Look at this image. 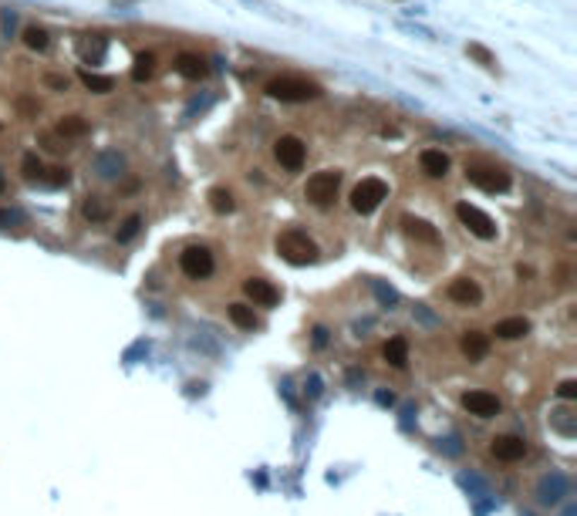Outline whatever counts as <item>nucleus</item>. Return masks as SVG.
Segmentation results:
<instances>
[{"label": "nucleus", "mask_w": 577, "mask_h": 516, "mask_svg": "<svg viewBox=\"0 0 577 516\" xmlns=\"http://www.w3.org/2000/svg\"><path fill=\"white\" fill-rule=\"evenodd\" d=\"M24 44L30 47V51H47V44H51V37H47V30L44 28H24Z\"/></svg>", "instance_id": "25"}, {"label": "nucleus", "mask_w": 577, "mask_h": 516, "mask_svg": "<svg viewBox=\"0 0 577 516\" xmlns=\"http://www.w3.org/2000/svg\"><path fill=\"white\" fill-rule=\"evenodd\" d=\"M466 54H470V58H476L483 68H489V71L496 68V54H489L483 44H466Z\"/></svg>", "instance_id": "28"}, {"label": "nucleus", "mask_w": 577, "mask_h": 516, "mask_svg": "<svg viewBox=\"0 0 577 516\" xmlns=\"http://www.w3.org/2000/svg\"><path fill=\"white\" fill-rule=\"evenodd\" d=\"M41 182L58 189V186H68V182H71V172H68L64 166H51V169H44V172H41Z\"/></svg>", "instance_id": "27"}, {"label": "nucleus", "mask_w": 577, "mask_h": 516, "mask_svg": "<svg viewBox=\"0 0 577 516\" xmlns=\"http://www.w3.org/2000/svg\"><path fill=\"white\" fill-rule=\"evenodd\" d=\"M81 85L88 91H95V95H108V91L115 88V78L95 75V71H81Z\"/></svg>", "instance_id": "22"}, {"label": "nucleus", "mask_w": 577, "mask_h": 516, "mask_svg": "<svg viewBox=\"0 0 577 516\" xmlns=\"http://www.w3.org/2000/svg\"><path fill=\"white\" fill-rule=\"evenodd\" d=\"M138 227H142V216H138V212H132V216H129V220L121 223V229H119V240H121V243H125V240H132V236H136V233H138Z\"/></svg>", "instance_id": "29"}, {"label": "nucleus", "mask_w": 577, "mask_h": 516, "mask_svg": "<svg viewBox=\"0 0 577 516\" xmlns=\"http://www.w3.org/2000/svg\"><path fill=\"white\" fill-rule=\"evenodd\" d=\"M81 212H85V220H91V223H102V220H108V206L98 196L85 199V203H81Z\"/></svg>", "instance_id": "24"}, {"label": "nucleus", "mask_w": 577, "mask_h": 516, "mask_svg": "<svg viewBox=\"0 0 577 516\" xmlns=\"http://www.w3.org/2000/svg\"><path fill=\"white\" fill-rule=\"evenodd\" d=\"M456 216H459V223L470 229L472 236H480V240H493V236H496V223H493V216H486L480 206H472V203H459V206H456Z\"/></svg>", "instance_id": "6"}, {"label": "nucleus", "mask_w": 577, "mask_h": 516, "mask_svg": "<svg viewBox=\"0 0 577 516\" xmlns=\"http://www.w3.org/2000/svg\"><path fill=\"white\" fill-rule=\"evenodd\" d=\"M338 186H341V172L334 169H324V172H314L307 186H304V196L311 199L314 206H331L334 196H338Z\"/></svg>", "instance_id": "5"}, {"label": "nucleus", "mask_w": 577, "mask_h": 516, "mask_svg": "<svg viewBox=\"0 0 577 516\" xmlns=\"http://www.w3.org/2000/svg\"><path fill=\"white\" fill-rule=\"evenodd\" d=\"M419 166H422V172L429 179H442V176L449 172V155L442 149H425L422 155H419Z\"/></svg>", "instance_id": "14"}, {"label": "nucleus", "mask_w": 577, "mask_h": 516, "mask_svg": "<svg viewBox=\"0 0 577 516\" xmlns=\"http://www.w3.org/2000/svg\"><path fill=\"white\" fill-rule=\"evenodd\" d=\"M381 199H388V182L379 179V176H368L351 189V210L368 216V212H375L381 206Z\"/></svg>", "instance_id": "4"}, {"label": "nucleus", "mask_w": 577, "mask_h": 516, "mask_svg": "<svg viewBox=\"0 0 577 516\" xmlns=\"http://www.w3.org/2000/svg\"><path fill=\"white\" fill-rule=\"evenodd\" d=\"M44 85H47V88L64 91V88H68V78H64V75H47V78H44Z\"/></svg>", "instance_id": "32"}, {"label": "nucleus", "mask_w": 577, "mask_h": 516, "mask_svg": "<svg viewBox=\"0 0 577 516\" xmlns=\"http://www.w3.org/2000/svg\"><path fill=\"white\" fill-rule=\"evenodd\" d=\"M179 270L189 280H206L213 273V253L206 246H186L179 253Z\"/></svg>", "instance_id": "7"}, {"label": "nucleus", "mask_w": 577, "mask_h": 516, "mask_svg": "<svg viewBox=\"0 0 577 516\" xmlns=\"http://www.w3.org/2000/svg\"><path fill=\"white\" fill-rule=\"evenodd\" d=\"M493 455L503 459V462H516V459L527 455V442L520 436H500V439H493Z\"/></svg>", "instance_id": "12"}, {"label": "nucleus", "mask_w": 577, "mask_h": 516, "mask_svg": "<svg viewBox=\"0 0 577 516\" xmlns=\"http://www.w3.org/2000/svg\"><path fill=\"white\" fill-rule=\"evenodd\" d=\"M273 155L287 172H297L304 166V159H307V145L297 136H280L273 142Z\"/></svg>", "instance_id": "8"}, {"label": "nucleus", "mask_w": 577, "mask_h": 516, "mask_svg": "<svg viewBox=\"0 0 577 516\" xmlns=\"http://www.w3.org/2000/svg\"><path fill=\"white\" fill-rule=\"evenodd\" d=\"M277 253L287 263H294V267H304V263L318 260V243L311 240L307 233H301V229H284L277 236Z\"/></svg>", "instance_id": "2"}, {"label": "nucleus", "mask_w": 577, "mask_h": 516, "mask_svg": "<svg viewBox=\"0 0 577 516\" xmlns=\"http://www.w3.org/2000/svg\"><path fill=\"white\" fill-rule=\"evenodd\" d=\"M102 54H105V41H102V37L95 41V47H91V41H85V44H81V58H85V61H98Z\"/></svg>", "instance_id": "30"}, {"label": "nucleus", "mask_w": 577, "mask_h": 516, "mask_svg": "<svg viewBox=\"0 0 577 516\" xmlns=\"http://www.w3.org/2000/svg\"><path fill=\"white\" fill-rule=\"evenodd\" d=\"M402 227H405V233H409V236H415V240H422V243H439V233H436V227H432V223H425V220H419V216H402Z\"/></svg>", "instance_id": "15"}, {"label": "nucleus", "mask_w": 577, "mask_h": 516, "mask_svg": "<svg viewBox=\"0 0 577 516\" xmlns=\"http://www.w3.org/2000/svg\"><path fill=\"white\" fill-rule=\"evenodd\" d=\"M41 172H44V162L37 159V152H28V155L20 159V176L34 182V179H41Z\"/></svg>", "instance_id": "26"}, {"label": "nucleus", "mask_w": 577, "mask_h": 516, "mask_svg": "<svg viewBox=\"0 0 577 516\" xmlns=\"http://www.w3.org/2000/svg\"><path fill=\"white\" fill-rule=\"evenodd\" d=\"M88 119H81V115H64V119L58 121V136L61 138H81V136H88Z\"/></svg>", "instance_id": "20"}, {"label": "nucleus", "mask_w": 577, "mask_h": 516, "mask_svg": "<svg viewBox=\"0 0 577 516\" xmlns=\"http://www.w3.org/2000/svg\"><path fill=\"white\" fill-rule=\"evenodd\" d=\"M466 179L483 193H506L510 189V172L496 162H466Z\"/></svg>", "instance_id": "3"}, {"label": "nucleus", "mask_w": 577, "mask_h": 516, "mask_svg": "<svg viewBox=\"0 0 577 516\" xmlns=\"http://www.w3.org/2000/svg\"><path fill=\"white\" fill-rule=\"evenodd\" d=\"M463 405H466V412L470 415H476V419H493V415H500V398L496 395H489V392H466L463 395Z\"/></svg>", "instance_id": "9"}, {"label": "nucleus", "mask_w": 577, "mask_h": 516, "mask_svg": "<svg viewBox=\"0 0 577 516\" xmlns=\"http://www.w3.org/2000/svg\"><path fill=\"white\" fill-rule=\"evenodd\" d=\"M263 91H267L270 98H277V102H287V105H297V102H314V98H321V85H318V81L301 78V75L270 78Z\"/></svg>", "instance_id": "1"}, {"label": "nucleus", "mask_w": 577, "mask_h": 516, "mask_svg": "<svg viewBox=\"0 0 577 516\" xmlns=\"http://www.w3.org/2000/svg\"><path fill=\"white\" fill-rule=\"evenodd\" d=\"M152 75H155V54H149V51H145V54H138L136 64H132V81H138V85H142V81H149Z\"/></svg>", "instance_id": "23"}, {"label": "nucleus", "mask_w": 577, "mask_h": 516, "mask_svg": "<svg viewBox=\"0 0 577 516\" xmlns=\"http://www.w3.org/2000/svg\"><path fill=\"white\" fill-rule=\"evenodd\" d=\"M496 337H503V341H516V337H527L530 334V320L527 318H506L496 324Z\"/></svg>", "instance_id": "17"}, {"label": "nucleus", "mask_w": 577, "mask_h": 516, "mask_svg": "<svg viewBox=\"0 0 577 516\" xmlns=\"http://www.w3.org/2000/svg\"><path fill=\"white\" fill-rule=\"evenodd\" d=\"M449 301L459 304V307H476V304L483 301V290H480V284H476V280H470V277H459V280H453V284H449Z\"/></svg>", "instance_id": "11"}, {"label": "nucleus", "mask_w": 577, "mask_h": 516, "mask_svg": "<svg viewBox=\"0 0 577 516\" xmlns=\"http://www.w3.org/2000/svg\"><path fill=\"white\" fill-rule=\"evenodd\" d=\"M176 71L182 78H189V81H203V78L210 75V64L199 58V54H193V51H182L179 58H176Z\"/></svg>", "instance_id": "13"}, {"label": "nucleus", "mask_w": 577, "mask_h": 516, "mask_svg": "<svg viewBox=\"0 0 577 516\" xmlns=\"http://www.w3.org/2000/svg\"><path fill=\"white\" fill-rule=\"evenodd\" d=\"M0 193H4V176H0Z\"/></svg>", "instance_id": "33"}, {"label": "nucleus", "mask_w": 577, "mask_h": 516, "mask_svg": "<svg viewBox=\"0 0 577 516\" xmlns=\"http://www.w3.org/2000/svg\"><path fill=\"white\" fill-rule=\"evenodd\" d=\"M463 354L470 358V361H480V358H486V351H489V337L480 331H470V334H463Z\"/></svg>", "instance_id": "16"}, {"label": "nucleus", "mask_w": 577, "mask_h": 516, "mask_svg": "<svg viewBox=\"0 0 577 516\" xmlns=\"http://www.w3.org/2000/svg\"><path fill=\"white\" fill-rule=\"evenodd\" d=\"M227 314H230V320H233L240 331H254V328H257V314H254V307H250V304H230Z\"/></svg>", "instance_id": "19"}, {"label": "nucleus", "mask_w": 577, "mask_h": 516, "mask_svg": "<svg viewBox=\"0 0 577 516\" xmlns=\"http://www.w3.org/2000/svg\"><path fill=\"white\" fill-rule=\"evenodd\" d=\"M243 294L257 304V307H273V304L280 301V290L273 287L270 280H263V277H250V280L243 284Z\"/></svg>", "instance_id": "10"}, {"label": "nucleus", "mask_w": 577, "mask_h": 516, "mask_svg": "<svg viewBox=\"0 0 577 516\" xmlns=\"http://www.w3.org/2000/svg\"><path fill=\"white\" fill-rule=\"evenodd\" d=\"M206 199H210V210L220 212V216H227V212L237 210V199H233V193H230V189H223V186H213L210 193H206Z\"/></svg>", "instance_id": "18"}, {"label": "nucleus", "mask_w": 577, "mask_h": 516, "mask_svg": "<svg viewBox=\"0 0 577 516\" xmlns=\"http://www.w3.org/2000/svg\"><path fill=\"white\" fill-rule=\"evenodd\" d=\"M557 395H561V398H574V395H577V381H574V378L561 381V388H557Z\"/></svg>", "instance_id": "31"}, {"label": "nucleus", "mask_w": 577, "mask_h": 516, "mask_svg": "<svg viewBox=\"0 0 577 516\" xmlns=\"http://www.w3.org/2000/svg\"><path fill=\"white\" fill-rule=\"evenodd\" d=\"M385 361L395 364V368H405V361H409V344H405L402 337H392V341L385 344Z\"/></svg>", "instance_id": "21"}]
</instances>
